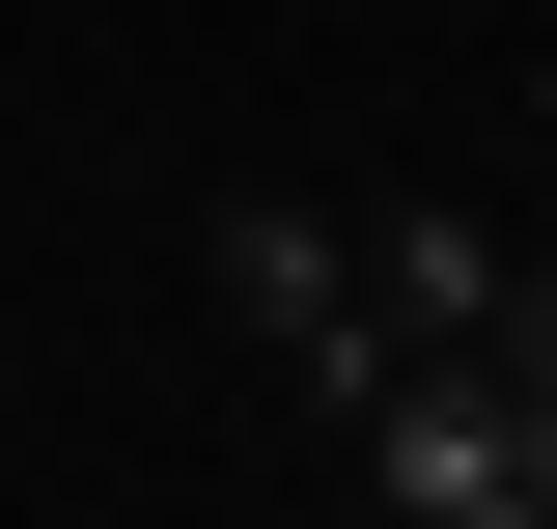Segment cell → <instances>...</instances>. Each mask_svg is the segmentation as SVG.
<instances>
[{"instance_id":"7a4b0ae2","label":"cell","mask_w":557,"mask_h":529,"mask_svg":"<svg viewBox=\"0 0 557 529\" xmlns=\"http://www.w3.org/2000/svg\"><path fill=\"white\" fill-rule=\"evenodd\" d=\"M335 223H362V307H391L418 362H446V334L502 307V223H474V196H335Z\"/></svg>"},{"instance_id":"3957f363","label":"cell","mask_w":557,"mask_h":529,"mask_svg":"<svg viewBox=\"0 0 557 529\" xmlns=\"http://www.w3.org/2000/svg\"><path fill=\"white\" fill-rule=\"evenodd\" d=\"M530 139H557V57H530Z\"/></svg>"},{"instance_id":"6da1fadb","label":"cell","mask_w":557,"mask_h":529,"mask_svg":"<svg viewBox=\"0 0 557 529\" xmlns=\"http://www.w3.org/2000/svg\"><path fill=\"white\" fill-rule=\"evenodd\" d=\"M196 279H223V334H251L307 418H362V391L418 362V334L362 307V223H307V196H223V251H196Z\"/></svg>"}]
</instances>
